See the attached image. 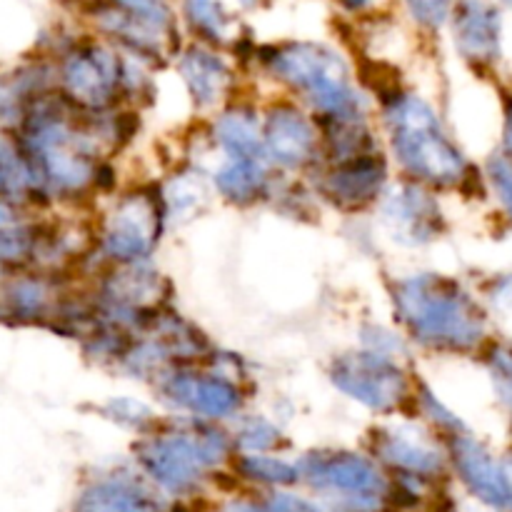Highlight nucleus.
<instances>
[{
  "label": "nucleus",
  "instance_id": "1",
  "mask_svg": "<svg viewBox=\"0 0 512 512\" xmlns=\"http://www.w3.org/2000/svg\"><path fill=\"white\" fill-rule=\"evenodd\" d=\"M393 305L408 333L428 348L468 350L483 340V313L455 280L443 275L400 278L393 285Z\"/></svg>",
  "mask_w": 512,
  "mask_h": 512
},
{
  "label": "nucleus",
  "instance_id": "2",
  "mask_svg": "<svg viewBox=\"0 0 512 512\" xmlns=\"http://www.w3.org/2000/svg\"><path fill=\"white\" fill-rule=\"evenodd\" d=\"M390 145L405 173L425 185H455L468 173L463 153L423 98L398 93L385 105Z\"/></svg>",
  "mask_w": 512,
  "mask_h": 512
},
{
  "label": "nucleus",
  "instance_id": "3",
  "mask_svg": "<svg viewBox=\"0 0 512 512\" xmlns=\"http://www.w3.org/2000/svg\"><path fill=\"white\" fill-rule=\"evenodd\" d=\"M233 440L203 420L173 425L135 445L138 463L158 488L173 495L193 493L210 470L228 460Z\"/></svg>",
  "mask_w": 512,
  "mask_h": 512
},
{
  "label": "nucleus",
  "instance_id": "4",
  "mask_svg": "<svg viewBox=\"0 0 512 512\" xmlns=\"http://www.w3.org/2000/svg\"><path fill=\"white\" fill-rule=\"evenodd\" d=\"M270 73L300 93L320 120H365L363 98L350 85L338 53L325 45L290 43L265 58Z\"/></svg>",
  "mask_w": 512,
  "mask_h": 512
},
{
  "label": "nucleus",
  "instance_id": "5",
  "mask_svg": "<svg viewBox=\"0 0 512 512\" xmlns=\"http://www.w3.org/2000/svg\"><path fill=\"white\" fill-rule=\"evenodd\" d=\"M298 473L320 493H328L353 512H373L385 503L390 483L375 460L348 450H318L300 460Z\"/></svg>",
  "mask_w": 512,
  "mask_h": 512
},
{
  "label": "nucleus",
  "instance_id": "6",
  "mask_svg": "<svg viewBox=\"0 0 512 512\" xmlns=\"http://www.w3.org/2000/svg\"><path fill=\"white\" fill-rule=\"evenodd\" d=\"M330 380L340 393L375 413H390L400 408L408 395V378L395 358L370 350L338 355L330 365Z\"/></svg>",
  "mask_w": 512,
  "mask_h": 512
},
{
  "label": "nucleus",
  "instance_id": "7",
  "mask_svg": "<svg viewBox=\"0 0 512 512\" xmlns=\"http://www.w3.org/2000/svg\"><path fill=\"white\" fill-rule=\"evenodd\" d=\"M63 98L90 113H103L123 90V63L105 45H80L60 65Z\"/></svg>",
  "mask_w": 512,
  "mask_h": 512
},
{
  "label": "nucleus",
  "instance_id": "8",
  "mask_svg": "<svg viewBox=\"0 0 512 512\" xmlns=\"http://www.w3.org/2000/svg\"><path fill=\"white\" fill-rule=\"evenodd\" d=\"M160 218L163 213L158 200L150 198L148 193L123 195L103 220L100 248L118 265L143 263L158 243L160 223H163Z\"/></svg>",
  "mask_w": 512,
  "mask_h": 512
},
{
  "label": "nucleus",
  "instance_id": "9",
  "mask_svg": "<svg viewBox=\"0 0 512 512\" xmlns=\"http://www.w3.org/2000/svg\"><path fill=\"white\" fill-rule=\"evenodd\" d=\"M158 390L165 400L198 415V420L233 418L243 408V393L228 375L170 368L158 375Z\"/></svg>",
  "mask_w": 512,
  "mask_h": 512
},
{
  "label": "nucleus",
  "instance_id": "10",
  "mask_svg": "<svg viewBox=\"0 0 512 512\" xmlns=\"http://www.w3.org/2000/svg\"><path fill=\"white\" fill-rule=\"evenodd\" d=\"M63 295L53 273L20 270L0 280V323L53 325Z\"/></svg>",
  "mask_w": 512,
  "mask_h": 512
},
{
  "label": "nucleus",
  "instance_id": "11",
  "mask_svg": "<svg viewBox=\"0 0 512 512\" xmlns=\"http://www.w3.org/2000/svg\"><path fill=\"white\" fill-rule=\"evenodd\" d=\"M318 128L300 108L278 103L263 118L265 160L285 170H300L318 153Z\"/></svg>",
  "mask_w": 512,
  "mask_h": 512
},
{
  "label": "nucleus",
  "instance_id": "12",
  "mask_svg": "<svg viewBox=\"0 0 512 512\" xmlns=\"http://www.w3.org/2000/svg\"><path fill=\"white\" fill-rule=\"evenodd\" d=\"M383 223L398 243L425 245L440 233L443 215L423 185L403 183L385 198Z\"/></svg>",
  "mask_w": 512,
  "mask_h": 512
},
{
  "label": "nucleus",
  "instance_id": "13",
  "mask_svg": "<svg viewBox=\"0 0 512 512\" xmlns=\"http://www.w3.org/2000/svg\"><path fill=\"white\" fill-rule=\"evenodd\" d=\"M370 448L380 463L390 465L400 475L425 480L443 470V455L430 443L428 435L420 433L413 425H390V428L373 430Z\"/></svg>",
  "mask_w": 512,
  "mask_h": 512
},
{
  "label": "nucleus",
  "instance_id": "14",
  "mask_svg": "<svg viewBox=\"0 0 512 512\" xmlns=\"http://www.w3.org/2000/svg\"><path fill=\"white\" fill-rule=\"evenodd\" d=\"M388 183V163L380 155H360V158L333 163L323 175V193L335 205L348 210H360L375 203Z\"/></svg>",
  "mask_w": 512,
  "mask_h": 512
},
{
  "label": "nucleus",
  "instance_id": "15",
  "mask_svg": "<svg viewBox=\"0 0 512 512\" xmlns=\"http://www.w3.org/2000/svg\"><path fill=\"white\" fill-rule=\"evenodd\" d=\"M450 458H453L455 470L463 478V483L478 495L483 503L493 508L508 505V485H505L503 468L493 460V455L463 433H455L450 438Z\"/></svg>",
  "mask_w": 512,
  "mask_h": 512
},
{
  "label": "nucleus",
  "instance_id": "16",
  "mask_svg": "<svg viewBox=\"0 0 512 512\" xmlns=\"http://www.w3.org/2000/svg\"><path fill=\"white\" fill-rule=\"evenodd\" d=\"M460 53L473 63H493L500 55V13L483 0H463L453 13Z\"/></svg>",
  "mask_w": 512,
  "mask_h": 512
},
{
  "label": "nucleus",
  "instance_id": "17",
  "mask_svg": "<svg viewBox=\"0 0 512 512\" xmlns=\"http://www.w3.org/2000/svg\"><path fill=\"white\" fill-rule=\"evenodd\" d=\"M73 512H158V498L133 475H110L80 490Z\"/></svg>",
  "mask_w": 512,
  "mask_h": 512
},
{
  "label": "nucleus",
  "instance_id": "18",
  "mask_svg": "<svg viewBox=\"0 0 512 512\" xmlns=\"http://www.w3.org/2000/svg\"><path fill=\"white\" fill-rule=\"evenodd\" d=\"M188 93L200 108H215L230 90V70L223 60L205 48H190L180 60Z\"/></svg>",
  "mask_w": 512,
  "mask_h": 512
},
{
  "label": "nucleus",
  "instance_id": "19",
  "mask_svg": "<svg viewBox=\"0 0 512 512\" xmlns=\"http://www.w3.org/2000/svg\"><path fill=\"white\" fill-rule=\"evenodd\" d=\"M215 143L223 148L225 158H263V123L248 105H235L220 113L213 125Z\"/></svg>",
  "mask_w": 512,
  "mask_h": 512
},
{
  "label": "nucleus",
  "instance_id": "20",
  "mask_svg": "<svg viewBox=\"0 0 512 512\" xmlns=\"http://www.w3.org/2000/svg\"><path fill=\"white\" fill-rule=\"evenodd\" d=\"M215 188L235 205H250L270 190L268 163L263 158H225L215 170Z\"/></svg>",
  "mask_w": 512,
  "mask_h": 512
},
{
  "label": "nucleus",
  "instance_id": "21",
  "mask_svg": "<svg viewBox=\"0 0 512 512\" xmlns=\"http://www.w3.org/2000/svg\"><path fill=\"white\" fill-rule=\"evenodd\" d=\"M0 198L20 205H33L43 200L33 168L10 130H0Z\"/></svg>",
  "mask_w": 512,
  "mask_h": 512
},
{
  "label": "nucleus",
  "instance_id": "22",
  "mask_svg": "<svg viewBox=\"0 0 512 512\" xmlns=\"http://www.w3.org/2000/svg\"><path fill=\"white\" fill-rule=\"evenodd\" d=\"M40 228L43 225L28 220V223L15 225V228L0 230V280L20 273V270L33 268Z\"/></svg>",
  "mask_w": 512,
  "mask_h": 512
},
{
  "label": "nucleus",
  "instance_id": "23",
  "mask_svg": "<svg viewBox=\"0 0 512 512\" xmlns=\"http://www.w3.org/2000/svg\"><path fill=\"white\" fill-rule=\"evenodd\" d=\"M185 18L190 28L208 43L225 45L235 35V20L218 0H185Z\"/></svg>",
  "mask_w": 512,
  "mask_h": 512
},
{
  "label": "nucleus",
  "instance_id": "24",
  "mask_svg": "<svg viewBox=\"0 0 512 512\" xmlns=\"http://www.w3.org/2000/svg\"><path fill=\"white\" fill-rule=\"evenodd\" d=\"M235 470L243 475L245 480L258 485H268V488H288V485L298 483L300 473L298 465L285 463V460L273 458V455H238L235 460Z\"/></svg>",
  "mask_w": 512,
  "mask_h": 512
},
{
  "label": "nucleus",
  "instance_id": "25",
  "mask_svg": "<svg viewBox=\"0 0 512 512\" xmlns=\"http://www.w3.org/2000/svg\"><path fill=\"white\" fill-rule=\"evenodd\" d=\"M280 443V430L265 418H248L240 423L233 438V448L243 450V455H263Z\"/></svg>",
  "mask_w": 512,
  "mask_h": 512
},
{
  "label": "nucleus",
  "instance_id": "26",
  "mask_svg": "<svg viewBox=\"0 0 512 512\" xmlns=\"http://www.w3.org/2000/svg\"><path fill=\"white\" fill-rule=\"evenodd\" d=\"M113 8L138 23L158 28L163 33H173V15H170L168 0H113Z\"/></svg>",
  "mask_w": 512,
  "mask_h": 512
},
{
  "label": "nucleus",
  "instance_id": "27",
  "mask_svg": "<svg viewBox=\"0 0 512 512\" xmlns=\"http://www.w3.org/2000/svg\"><path fill=\"white\" fill-rule=\"evenodd\" d=\"M103 413L108 415L113 423H118L120 428L138 430V433H143V430L153 428L155 425V418H153V413H150L148 405H143L140 400H135V398L110 400V403L103 408Z\"/></svg>",
  "mask_w": 512,
  "mask_h": 512
},
{
  "label": "nucleus",
  "instance_id": "28",
  "mask_svg": "<svg viewBox=\"0 0 512 512\" xmlns=\"http://www.w3.org/2000/svg\"><path fill=\"white\" fill-rule=\"evenodd\" d=\"M490 370H493L495 388H498L503 403L512 410V348L498 345L490 353Z\"/></svg>",
  "mask_w": 512,
  "mask_h": 512
},
{
  "label": "nucleus",
  "instance_id": "29",
  "mask_svg": "<svg viewBox=\"0 0 512 512\" xmlns=\"http://www.w3.org/2000/svg\"><path fill=\"white\" fill-rule=\"evenodd\" d=\"M203 198L205 193L200 190L198 180L180 175V178L173 180V193L165 195V203L173 205V210H178V213H185V210L198 208V203Z\"/></svg>",
  "mask_w": 512,
  "mask_h": 512
},
{
  "label": "nucleus",
  "instance_id": "30",
  "mask_svg": "<svg viewBox=\"0 0 512 512\" xmlns=\"http://www.w3.org/2000/svg\"><path fill=\"white\" fill-rule=\"evenodd\" d=\"M405 3H408L413 18L428 28L443 25L450 15V8H453V0H405Z\"/></svg>",
  "mask_w": 512,
  "mask_h": 512
},
{
  "label": "nucleus",
  "instance_id": "31",
  "mask_svg": "<svg viewBox=\"0 0 512 512\" xmlns=\"http://www.w3.org/2000/svg\"><path fill=\"white\" fill-rule=\"evenodd\" d=\"M490 180H493L503 205L512 213V153L495 155L490 160Z\"/></svg>",
  "mask_w": 512,
  "mask_h": 512
},
{
  "label": "nucleus",
  "instance_id": "32",
  "mask_svg": "<svg viewBox=\"0 0 512 512\" xmlns=\"http://www.w3.org/2000/svg\"><path fill=\"white\" fill-rule=\"evenodd\" d=\"M265 508H268V512H325L313 500L290 493H273L268 503H265Z\"/></svg>",
  "mask_w": 512,
  "mask_h": 512
},
{
  "label": "nucleus",
  "instance_id": "33",
  "mask_svg": "<svg viewBox=\"0 0 512 512\" xmlns=\"http://www.w3.org/2000/svg\"><path fill=\"white\" fill-rule=\"evenodd\" d=\"M33 220L28 215V205L13 203V200H3L0 198V230L15 228V225H23Z\"/></svg>",
  "mask_w": 512,
  "mask_h": 512
},
{
  "label": "nucleus",
  "instance_id": "34",
  "mask_svg": "<svg viewBox=\"0 0 512 512\" xmlns=\"http://www.w3.org/2000/svg\"><path fill=\"white\" fill-rule=\"evenodd\" d=\"M220 512H268V508H265V505L250 503V500H233V503L225 505Z\"/></svg>",
  "mask_w": 512,
  "mask_h": 512
},
{
  "label": "nucleus",
  "instance_id": "35",
  "mask_svg": "<svg viewBox=\"0 0 512 512\" xmlns=\"http://www.w3.org/2000/svg\"><path fill=\"white\" fill-rule=\"evenodd\" d=\"M505 475V485H508V505H512V453L505 458V463L500 465Z\"/></svg>",
  "mask_w": 512,
  "mask_h": 512
},
{
  "label": "nucleus",
  "instance_id": "36",
  "mask_svg": "<svg viewBox=\"0 0 512 512\" xmlns=\"http://www.w3.org/2000/svg\"><path fill=\"white\" fill-rule=\"evenodd\" d=\"M505 143H508V150L512 153V108L508 110V125H505Z\"/></svg>",
  "mask_w": 512,
  "mask_h": 512
},
{
  "label": "nucleus",
  "instance_id": "37",
  "mask_svg": "<svg viewBox=\"0 0 512 512\" xmlns=\"http://www.w3.org/2000/svg\"><path fill=\"white\" fill-rule=\"evenodd\" d=\"M340 3H343L348 10H358V8H363L368 0H340Z\"/></svg>",
  "mask_w": 512,
  "mask_h": 512
},
{
  "label": "nucleus",
  "instance_id": "38",
  "mask_svg": "<svg viewBox=\"0 0 512 512\" xmlns=\"http://www.w3.org/2000/svg\"><path fill=\"white\" fill-rule=\"evenodd\" d=\"M240 3H243V5H258L260 0H240Z\"/></svg>",
  "mask_w": 512,
  "mask_h": 512
},
{
  "label": "nucleus",
  "instance_id": "39",
  "mask_svg": "<svg viewBox=\"0 0 512 512\" xmlns=\"http://www.w3.org/2000/svg\"><path fill=\"white\" fill-rule=\"evenodd\" d=\"M505 3H510V5H512V0H505Z\"/></svg>",
  "mask_w": 512,
  "mask_h": 512
}]
</instances>
